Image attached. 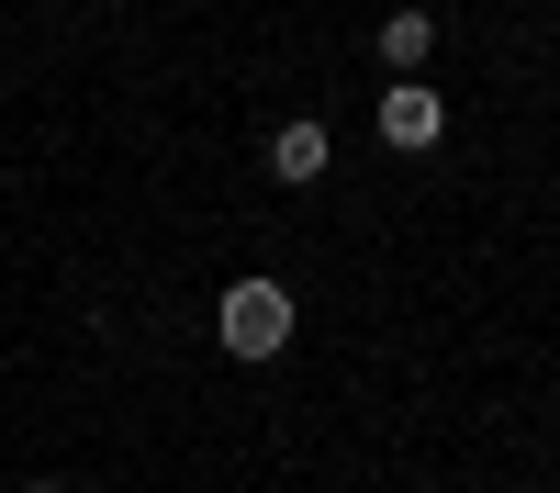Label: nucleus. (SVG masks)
Returning <instances> with one entry per match:
<instances>
[{"label":"nucleus","instance_id":"f257e3e1","mask_svg":"<svg viewBox=\"0 0 560 493\" xmlns=\"http://www.w3.org/2000/svg\"><path fill=\"white\" fill-rule=\"evenodd\" d=\"M213 337L236 359H280V337H292V292H280V281H236L213 303Z\"/></svg>","mask_w":560,"mask_h":493},{"label":"nucleus","instance_id":"f03ea898","mask_svg":"<svg viewBox=\"0 0 560 493\" xmlns=\"http://www.w3.org/2000/svg\"><path fill=\"white\" fill-rule=\"evenodd\" d=\"M382 134H393L404 157H415V146H438V134H448V102H438L427 79H393V102H382Z\"/></svg>","mask_w":560,"mask_h":493},{"label":"nucleus","instance_id":"7ed1b4c3","mask_svg":"<svg viewBox=\"0 0 560 493\" xmlns=\"http://www.w3.org/2000/svg\"><path fill=\"white\" fill-rule=\"evenodd\" d=\"M325 157H337V134H325V124H280V134H269V179H292V191L325 179Z\"/></svg>","mask_w":560,"mask_h":493},{"label":"nucleus","instance_id":"20e7f679","mask_svg":"<svg viewBox=\"0 0 560 493\" xmlns=\"http://www.w3.org/2000/svg\"><path fill=\"white\" fill-rule=\"evenodd\" d=\"M382 57H393V79H427V57H438V23H427V12H393V23H382Z\"/></svg>","mask_w":560,"mask_h":493},{"label":"nucleus","instance_id":"39448f33","mask_svg":"<svg viewBox=\"0 0 560 493\" xmlns=\"http://www.w3.org/2000/svg\"><path fill=\"white\" fill-rule=\"evenodd\" d=\"M23 493H57V482H23Z\"/></svg>","mask_w":560,"mask_h":493}]
</instances>
